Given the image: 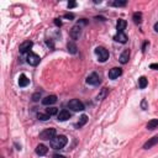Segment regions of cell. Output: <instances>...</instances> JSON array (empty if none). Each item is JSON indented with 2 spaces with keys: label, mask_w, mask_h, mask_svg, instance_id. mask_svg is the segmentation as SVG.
Instances as JSON below:
<instances>
[{
  "label": "cell",
  "mask_w": 158,
  "mask_h": 158,
  "mask_svg": "<svg viewBox=\"0 0 158 158\" xmlns=\"http://www.w3.org/2000/svg\"><path fill=\"white\" fill-rule=\"evenodd\" d=\"M121 74H122L121 68L115 67V68L110 69V72H109V78H110V79H116V78H119L120 76H121Z\"/></svg>",
  "instance_id": "9"
},
{
  "label": "cell",
  "mask_w": 158,
  "mask_h": 158,
  "mask_svg": "<svg viewBox=\"0 0 158 158\" xmlns=\"http://www.w3.org/2000/svg\"><path fill=\"white\" fill-rule=\"evenodd\" d=\"M86 122H88V116H86V115H82L80 119H79V121H78V123H77L76 126L79 129V127H83V126H84Z\"/></svg>",
  "instance_id": "19"
},
{
  "label": "cell",
  "mask_w": 158,
  "mask_h": 158,
  "mask_svg": "<svg viewBox=\"0 0 158 158\" xmlns=\"http://www.w3.org/2000/svg\"><path fill=\"white\" fill-rule=\"evenodd\" d=\"M114 40L118 41V42H120V43H126L129 39H127V36L123 32H118L115 35V37H114Z\"/></svg>",
  "instance_id": "14"
},
{
  "label": "cell",
  "mask_w": 158,
  "mask_h": 158,
  "mask_svg": "<svg viewBox=\"0 0 158 158\" xmlns=\"http://www.w3.org/2000/svg\"><path fill=\"white\" fill-rule=\"evenodd\" d=\"M67 142H68L67 137L63 136V135H59V136H56L51 140V147L53 149H61L67 145Z\"/></svg>",
  "instance_id": "1"
},
{
  "label": "cell",
  "mask_w": 158,
  "mask_h": 158,
  "mask_svg": "<svg viewBox=\"0 0 158 158\" xmlns=\"http://www.w3.org/2000/svg\"><path fill=\"white\" fill-rule=\"evenodd\" d=\"M54 137H56V129H52V127L43 130L42 132L40 133V138L43 140V141H50Z\"/></svg>",
  "instance_id": "4"
},
{
  "label": "cell",
  "mask_w": 158,
  "mask_h": 158,
  "mask_svg": "<svg viewBox=\"0 0 158 158\" xmlns=\"http://www.w3.org/2000/svg\"><path fill=\"white\" fill-rule=\"evenodd\" d=\"M57 103V96L56 95H48L44 99H42V104L43 105H53Z\"/></svg>",
  "instance_id": "12"
},
{
  "label": "cell",
  "mask_w": 158,
  "mask_h": 158,
  "mask_svg": "<svg viewBox=\"0 0 158 158\" xmlns=\"http://www.w3.org/2000/svg\"><path fill=\"white\" fill-rule=\"evenodd\" d=\"M54 24L57 25V26H62V21L59 20V19H56V20H54Z\"/></svg>",
  "instance_id": "32"
},
{
  "label": "cell",
  "mask_w": 158,
  "mask_h": 158,
  "mask_svg": "<svg viewBox=\"0 0 158 158\" xmlns=\"http://www.w3.org/2000/svg\"><path fill=\"white\" fill-rule=\"evenodd\" d=\"M67 48H68V52L69 53H72V54H76L77 53V46H76V43H73V42H69L68 44H67Z\"/></svg>",
  "instance_id": "21"
},
{
  "label": "cell",
  "mask_w": 158,
  "mask_h": 158,
  "mask_svg": "<svg viewBox=\"0 0 158 158\" xmlns=\"http://www.w3.org/2000/svg\"><path fill=\"white\" fill-rule=\"evenodd\" d=\"M37 118H39L41 121H46V120H48L51 116L48 114H42V112H40V114H37Z\"/></svg>",
  "instance_id": "24"
},
{
  "label": "cell",
  "mask_w": 158,
  "mask_h": 158,
  "mask_svg": "<svg viewBox=\"0 0 158 158\" xmlns=\"http://www.w3.org/2000/svg\"><path fill=\"white\" fill-rule=\"evenodd\" d=\"M126 26H127L126 20H123V19H119V20H118V24H116V29H118V32H123V30L126 29Z\"/></svg>",
  "instance_id": "15"
},
{
  "label": "cell",
  "mask_w": 158,
  "mask_h": 158,
  "mask_svg": "<svg viewBox=\"0 0 158 158\" xmlns=\"http://www.w3.org/2000/svg\"><path fill=\"white\" fill-rule=\"evenodd\" d=\"M30 84V79L25 76V74H21L20 78H19V85L21 86V88H25V86H27Z\"/></svg>",
  "instance_id": "16"
},
{
  "label": "cell",
  "mask_w": 158,
  "mask_h": 158,
  "mask_svg": "<svg viewBox=\"0 0 158 158\" xmlns=\"http://www.w3.org/2000/svg\"><path fill=\"white\" fill-rule=\"evenodd\" d=\"M147 84H148V80L146 77H141L138 79V88L140 89H145L146 86H147Z\"/></svg>",
  "instance_id": "18"
},
{
  "label": "cell",
  "mask_w": 158,
  "mask_h": 158,
  "mask_svg": "<svg viewBox=\"0 0 158 158\" xmlns=\"http://www.w3.org/2000/svg\"><path fill=\"white\" fill-rule=\"evenodd\" d=\"M157 127H158V120L157 119H153V120H151V121H148V123H147L148 130H155V129H157Z\"/></svg>",
  "instance_id": "20"
},
{
  "label": "cell",
  "mask_w": 158,
  "mask_h": 158,
  "mask_svg": "<svg viewBox=\"0 0 158 158\" xmlns=\"http://www.w3.org/2000/svg\"><path fill=\"white\" fill-rule=\"evenodd\" d=\"M99 83H100V77L96 73H92L86 78V84L89 85H98Z\"/></svg>",
  "instance_id": "8"
},
{
  "label": "cell",
  "mask_w": 158,
  "mask_h": 158,
  "mask_svg": "<svg viewBox=\"0 0 158 158\" xmlns=\"http://www.w3.org/2000/svg\"><path fill=\"white\" fill-rule=\"evenodd\" d=\"M40 61H41V58L36 53H33V52H30V53L27 54V63L30 66L36 67L40 63Z\"/></svg>",
  "instance_id": "6"
},
{
  "label": "cell",
  "mask_w": 158,
  "mask_h": 158,
  "mask_svg": "<svg viewBox=\"0 0 158 158\" xmlns=\"http://www.w3.org/2000/svg\"><path fill=\"white\" fill-rule=\"evenodd\" d=\"M155 30L158 32V22H157V24H155Z\"/></svg>",
  "instance_id": "35"
},
{
  "label": "cell",
  "mask_w": 158,
  "mask_h": 158,
  "mask_svg": "<svg viewBox=\"0 0 158 158\" xmlns=\"http://www.w3.org/2000/svg\"><path fill=\"white\" fill-rule=\"evenodd\" d=\"M68 108L72 109L73 111H83L84 110V104L78 99H72L68 103Z\"/></svg>",
  "instance_id": "5"
},
{
  "label": "cell",
  "mask_w": 158,
  "mask_h": 158,
  "mask_svg": "<svg viewBox=\"0 0 158 158\" xmlns=\"http://www.w3.org/2000/svg\"><path fill=\"white\" fill-rule=\"evenodd\" d=\"M77 6V4L74 3V1H70V3H68V7L69 9H72V7H76Z\"/></svg>",
  "instance_id": "31"
},
{
  "label": "cell",
  "mask_w": 158,
  "mask_h": 158,
  "mask_svg": "<svg viewBox=\"0 0 158 158\" xmlns=\"http://www.w3.org/2000/svg\"><path fill=\"white\" fill-rule=\"evenodd\" d=\"M106 93H108V90H106V88H103V90H101V94H99V95H98V98H96V100L99 101V100H101L103 99V98L106 95Z\"/></svg>",
  "instance_id": "25"
},
{
  "label": "cell",
  "mask_w": 158,
  "mask_h": 158,
  "mask_svg": "<svg viewBox=\"0 0 158 158\" xmlns=\"http://www.w3.org/2000/svg\"><path fill=\"white\" fill-rule=\"evenodd\" d=\"M149 68H151V69H156V70H158V63H152V64L149 66Z\"/></svg>",
  "instance_id": "29"
},
{
  "label": "cell",
  "mask_w": 158,
  "mask_h": 158,
  "mask_svg": "<svg viewBox=\"0 0 158 158\" xmlns=\"http://www.w3.org/2000/svg\"><path fill=\"white\" fill-rule=\"evenodd\" d=\"M85 24H86L85 19H82L77 25L73 26L72 30H70V37H72V40H78L79 39V36L82 35V25H85Z\"/></svg>",
  "instance_id": "2"
},
{
  "label": "cell",
  "mask_w": 158,
  "mask_h": 158,
  "mask_svg": "<svg viewBox=\"0 0 158 158\" xmlns=\"http://www.w3.org/2000/svg\"><path fill=\"white\" fill-rule=\"evenodd\" d=\"M95 54L98 56L100 62H106L109 58V51L105 47H101V46L95 48Z\"/></svg>",
  "instance_id": "3"
},
{
  "label": "cell",
  "mask_w": 158,
  "mask_h": 158,
  "mask_svg": "<svg viewBox=\"0 0 158 158\" xmlns=\"http://www.w3.org/2000/svg\"><path fill=\"white\" fill-rule=\"evenodd\" d=\"M112 5H114V6H125L126 1H125V0H123V1H114V3H112Z\"/></svg>",
  "instance_id": "27"
},
{
  "label": "cell",
  "mask_w": 158,
  "mask_h": 158,
  "mask_svg": "<svg viewBox=\"0 0 158 158\" xmlns=\"http://www.w3.org/2000/svg\"><path fill=\"white\" fill-rule=\"evenodd\" d=\"M46 114H48L50 116L56 115V114H58V109L57 108H48L46 110Z\"/></svg>",
  "instance_id": "23"
},
{
  "label": "cell",
  "mask_w": 158,
  "mask_h": 158,
  "mask_svg": "<svg viewBox=\"0 0 158 158\" xmlns=\"http://www.w3.org/2000/svg\"><path fill=\"white\" fill-rule=\"evenodd\" d=\"M53 158H66L64 156H62V155H54Z\"/></svg>",
  "instance_id": "34"
},
{
  "label": "cell",
  "mask_w": 158,
  "mask_h": 158,
  "mask_svg": "<svg viewBox=\"0 0 158 158\" xmlns=\"http://www.w3.org/2000/svg\"><path fill=\"white\" fill-rule=\"evenodd\" d=\"M157 143H158V136H155V137L149 138V140L146 142V143L143 145V148L145 149H149V148H152L153 146H156Z\"/></svg>",
  "instance_id": "11"
},
{
  "label": "cell",
  "mask_w": 158,
  "mask_h": 158,
  "mask_svg": "<svg viewBox=\"0 0 158 158\" xmlns=\"http://www.w3.org/2000/svg\"><path fill=\"white\" fill-rule=\"evenodd\" d=\"M47 151H48V148H47L44 145H39V146L36 147V153H37L39 156H44V155L47 153Z\"/></svg>",
  "instance_id": "17"
},
{
  "label": "cell",
  "mask_w": 158,
  "mask_h": 158,
  "mask_svg": "<svg viewBox=\"0 0 158 158\" xmlns=\"http://www.w3.org/2000/svg\"><path fill=\"white\" fill-rule=\"evenodd\" d=\"M40 99H41V93H40V92H37V93H35V94L32 95V100H33V101H39Z\"/></svg>",
  "instance_id": "26"
},
{
  "label": "cell",
  "mask_w": 158,
  "mask_h": 158,
  "mask_svg": "<svg viewBox=\"0 0 158 158\" xmlns=\"http://www.w3.org/2000/svg\"><path fill=\"white\" fill-rule=\"evenodd\" d=\"M63 17L70 19V20H72V19H74V15H73V14H64V16H63Z\"/></svg>",
  "instance_id": "30"
},
{
  "label": "cell",
  "mask_w": 158,
  "mask_h": 158,
  "mask_svg": "<svg viewBox=\"0 0 158 158\" xmlns=\"http://www.w3.org/2000/svg\"><path fill=\"white\" fill-rule=\"evenodd\" d=\"M148 46H149V43H148V42H145L143 47H142V51H143V52H146V48H147Z\"/></svg>",
  "instance_id": "33"
},
{
  "label": "cell",
  "mask_w": 158,
  "mask_h": 158,
  "mask_svg": "<svg viewBox=\"0 0 158 158\" xmlns=\"http://www.w3.org/2000/svg\"><path fill=\"white\" fill-rule=\"evenodd\" d=\"M32 46H33L32 41L27 40V41H25V42H22V43L20 44V48H19V51H20V53H22V54H24V53H27V52L32 48Z\"/></svg>",
  "instance_id": "7"
},
{
  "label": "cell",
  "mask_w": 158,
  "mask_h": 158,
  "mask_svg": "<svg viewBox=\"0 0 158 158\" xmlns=\"http://www.w3.org/2000/svg\"><path fill=\"white\" fill-rule=\"evenodd\" d=\"M132 19H133V22L136 25H140L141 22H142V14L141 13H135L133 14V16H132Z\"/></svg>",
  "instance_id": "22"
},
{
  "label": "cell",
  "mask_w": 158,
  "mask_h": 158,
  "mask_svg": "<svg viewBox=\"0 0 158 158\" xmlns=\"http://www.w3.org/2000/svg\"><path fill=\"white\" fill-rule=\"evenodd\" d=\"M57 119H58V121H67L68 119H70V112L64 109V110L59 111V114L57 115Z\"/></svg>",
  "instance_id": "10"
},
{
  "label": "cell",
  "mask_w": 158,
  "mask_h": 158,
  "mask_svg": "<svg viewBox=\"0 0 158 158\" xmlns=\"http://www.w3.org/2000/svg\"><path fill=\"white\" fill-rule=\"evenodd\" d=\"M141 108L143 109V110H146V109H147V100H146V99L142 100V103H141Z\"/></svg>",
  "instance_id": "28"
},
{
  "label": "cell",
  "mask_w": 158,
  "mask_h": 158,
  "mask_svg": "<svg viewBox=\"0 0 158 158\" xmlns=\"http://www.w3.org/2000/svg\"><path fill=\"white\" fill-rule=\"evenodd\" d=\"M129 58H130V50H125L121 53V56H120L119 61L121 64H126V63L129 62Z\"/></svg>",
  "instance_id": "13"
}]
</instances>
